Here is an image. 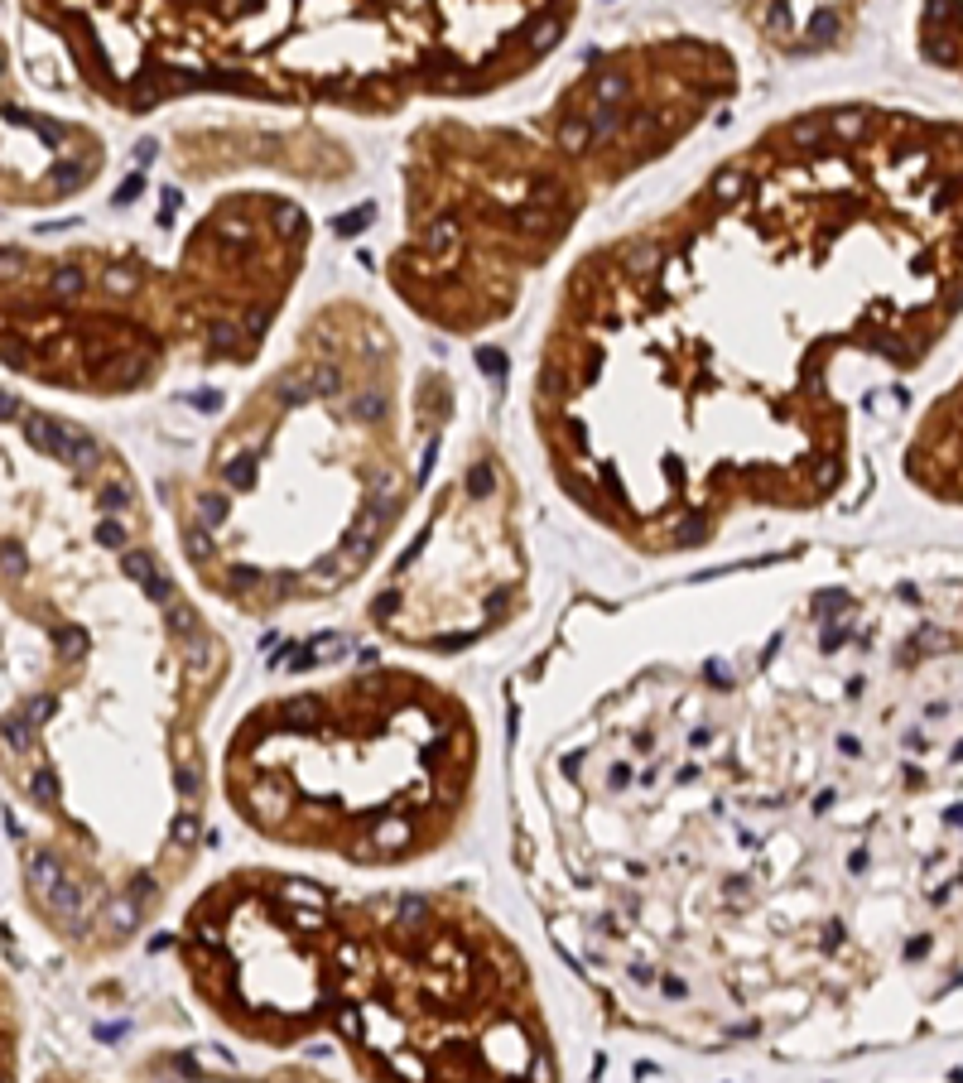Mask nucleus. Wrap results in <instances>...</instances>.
<instances>
[{
    "mask_svg": "<svg viewBox=\"0 0 963 1083\" xmlns=\"http://www.w3.org/2000/svg\"><path fill=\"white\" fill-rule=\"evenodd\" d=\"M751 39L766 49L790 53V59H819V53H839L868 30V15L858 5H766V10H732Z\"/></svg>",
    "mask_w": 963,
    "mask_h": 1083,
    "instance_id": "obj_10",
    "label": "nucleus"
},
{
    "mask_svg": "<svg viewBox=\"0 0 963 1083\" xmlns=\"http://www.w3.org/2000/svg\"><path fill=\"white\" fill-rule=\"evenodd\" d=\"M901 472L920 496L963 511V367L925 410L901 448Z\"/></svg>",
    "mask_w": 963,
    "mask_h": 1083,
    "instance_id": "obj_9",
    "label": "nucleus"
},
{
    "mask_svg": "<svg viewBox=\"0 0 963 1083\" xmlns=\"http://www.w3.org/2000/svg\"><path fill=\"white\" fill-rule=\"evenodd\" d=\"M742 92V59L704 30H646L588 53L525 116L429 111L400 150L381 279L443 337H486L607 193L694 140Z\"/></svg>",
    "mask_w": 963,
    "mask_h": 1083,
    "instance_id": "obj_5",
    "label": "nucleus"
},
{
    "mask_svg": "<svg viewBox=\"0 0 963 1083\" xmlns=\"http://www.w3.org/2000/svg\"><path fill=\"white\" fill-rule=\"evenodd\" d=\"M915 53L934 73H949L963 82V5H925L911 20Z\"/></svg>",
    "mask_w": 963,
    "mask_h": 1083,
    "instance_id": "obj_11",
    "label": "nucleus"
},
{
    "mask_svg": "<svg viewBox=\"0 0 963 1083\" xmlns=\"http://www.w3.org/2000/svg\"><path fill=\"white\" fill-rule=\"evenodd\" d=\"M578 5H135L59 10L102 87L131 111L213 96L390 121L482 102L540 73Z\"/></svg>",
    "mask_w": 963,
    "mask_h": 1083,
    "instance_id": "obj_6",
    "label": "nucleus"
},
{
    "mask_svg": "<svg viewBox=\"0 0 963 1083\" xmlns=\"http://www.w3.org/2000/svg\"><path fill=\"white\" fill-rule=\"evenodd\" d=\"M511 799L612 1021L800 1045L954 949L963 587L732 578L578 622L515 698Z\"/></svg>",
    "mask_w": 963,
    "mask_h": 1083,
    "instance_id": "obj_1",
    "label": "nucleus"
},
{
    "mask_svg": "<svg viewBox=\"0 0 963 1083\" xmlns=\"http://www.w3.org/2000/svg\"><path fill=\"white\" fill-rule=\"evenodd\" d=\"M521 505L511 458L472 439L361 602L371 636L420 660H458L506 636L530 597Z\"/></svg>",
    "mask_w": 963,
    "mask_h": 1083,
    "instance_id": "obj_8",
    "label": "nucleus"
},
{
    "mask_svg": "<svg viewBox=\"0 0 963 1083\" xmlns=\"http://www.w3.org/2000/svg\"><path fill=\"white\" fill-rule=\"evenodd\" d=\"M20 1069V1006L0 978V1083H15Z\"/></svg>",
    "mask_w": 963,
    "mask_h": 1083,
    "instance_id": "obj_12",
    "label": "nucleus"
},
{
    "mask_svg": "<svg viewBox=\"0 0 963 1083\" xmlns=\"http://www.w3.org/2000/svg\"><path fill=\"white\" fill-rule=\"evenodd\" d=\"M453 414V376L381 304L328 294L164 487L178 564L241 622L338 607L404 544Z\"/></svg>",
    "mask_w": 963,
    "mask_h": 1083,
    "instance_id": "obj_4",
    "label": "nucleus"
},
{
    "mask_svg": "<svg viewBox=\"0 0 963 1083\" xmlns=\"http://www.w3.org/2000/svg\"><path fill=\"white\" fill-rule=\"evenodd\" d=\"M963 323V116L814 102L564 270L525 424L568 511L669 564L848 491V371Z\"/></svg>",
    "mask_w": 963,
    "mask_h": 1083,
    "instance_id": "obj_2",
    "label": "nucleus"
},
{
    "mask_svg": "<svg viewBox=\"0 0 963 1083\" xmlns=\"http://www.w3.org/2000/svg\"><path fill=\"white\" fill-rule=\"evenodd\" d=\"M174 963L246 1050H332L361 1083H564L535 959L472 886L236 862L188 896Z\"/></svg>",
    "mask_w": 963,
    "mask_h": 1083,
    "instance_id": "obj_3",
    "label": "nucleus"
},
{
    "mask_svg": "<svg viewBox=\"0 0 963 1083\" xmlns=\"http://www.w3.org/2000/svg\"><path fill=\"white\" fill-rule=\"evenodd\" d=\"M482 776L472 698L414 660L270 688L213 751L217 805L246 838L361 881L453 852L477 819Z\"/></svg>",
    "mask_w": 963,
    "mask_h": 1083,
    "instance_id": "obj_7",
    "label": "nucleus"
}]
</instances>
